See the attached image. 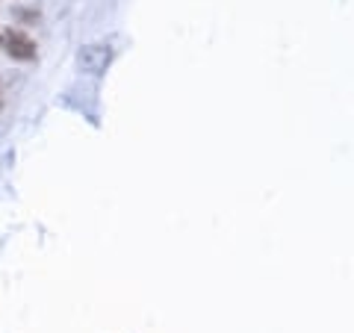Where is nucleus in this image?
<instances>
[{"instance_id": "f257e3e1", "label": "nucleus", "mask_w": 354, "mask_h": 333, "mask_svg": "<svg viewBox=\"0 0 354 333\" xmlns=\"http://www.w3.org/2000/svg\"><path fill=\"white\" fill-rule=\"evenodd\" d=\"M109 62H113V48L109 44H86V48H80V53H77V65H80L83 74H104L109 68Z\"/></svg>"}, {"instance_id": "f03ea898", "label": "nucleus", "mask_w": 354, "mask_h": 333, "mask_svg": "<svg viewBox=\"0 0 354 333\" xmlns=\"http://www.w3.org/2000/svg\"><path fill=\"white\" fill-rule=\"evenodd\" d=\"M3 48H6L9 57L18 59V62L36 59V41H32L27 32H21V30H12V27H9V30L3 32Z\"/></svg>"}]
</instances>
